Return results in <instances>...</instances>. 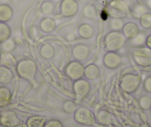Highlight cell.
Instances as JSON below:
<instances>
[{"instance_id": "3", "label": "cell", "mask_w": 151, "mask_h": 127, "mask_svg": "<svg viewBox=\"0 0 151 127\" xmlns=\"http://www.w3.org/2000/svg\"><path fill=\"white\" fill-rule=\"evenodd\" d=\"M123 34L127 39H133L139 33L138 25L134 22H127L123 26Z\"/></svg>"}, {"instance_id": "10", "label": "cell", "mask_w": 151, "mask_h": 127, "mask_svg": "<svg viewBox=\"0 0 151 127\" xmlns=\"http://www.w3.org/2000/svg\"><path fill=\"white\" fill-rule=\"evenodd\" d=\"M79 32L83 38H90L93 33V28L88 24H82L79 28Z\"/></svg>"}, {"instance_id": "8", "label": "cell", "mask_w": 151, "mask_h": 127, "mask_svg": "<svg viewBox=\"0 0 151 127\" xmlns=\"http://www.w3.org/2000/svg\"><path fill=\"white\" fill-rule=\"evenodd\" d=\"M0 62L4 66H6L8 68H11L14 66V65L16 63V61L14 57L11 56V54H8V52H5V53L1 54Z\"/></svg>"}, {"instance_id": "2", "label": "cell", "mask_w": 151, "mask_h": 127, "mask_svg": "<svg viewBox=\"0 0 151 127\" xmlns=\"http://www.w3.org/2000/svg\"><path fill=\"white\" fill-rule=\"evenodd\" d=\"M79 5L76 0H62L60 5L61 14L65 17H71L77 14Z\"/></svg>"}, {"instance_id": "17", "label": "cell", "mask_w": 151, "mask_h": 127, "mask_svg": "<svg viewBox=\"0 0 151 127\" xmlns=\"http://www.w3.org/2000/svg\"><path fill=\"white\" fill-rule=\"evenodd\" d=\"M133 13L134 15H136V17H141L143 14L146 13V8L145 6L139 4V5H135L133 10Z\"/></svg>"}, {"instance_id": "22", "label": "cell", "mask_w": 151, "mask_h": 127, "mask_svg": "<svg viewBox=\"0 0 151 127\" xmlns=\"http://www.w3.org/2000/svg\"><path fill=\"white\" fill-rule=\"evenodd\" d=\"M95 1H97V0H95Z\"/></svg>"}, {"instance_id": "11", "label": "cell", "mask_w": 151, "mask_h": 127, "mask_svg": "<svg viewBox=\"0 0 151 127\" xmlns=\"http://www.w3.org/2000/svg\"><path fill=\"white\" fill-rule=\"evenodd\" d=\"M110 25L111 29H113L114 31H119L120 30H122L124 25V21L121 18H112L110 21Z\"/></svg>"}, {"instance_id": "4", "label": "cell", "mask_w": 151, "mask_h": 127, "mask_svg": "<svg viewBox=\"0 0 151 127\" xmlns=\"http://www.w3.org/2000/svg\"><path fill=\"white\" fill-rule=\"evenodd\" d=\"M110 7L112 9L119 11L123 15L126 16L130 13V8L128 5L122 0H113L110 2Z\"/></svg>"}, {"instance_id": "6", "label": "cell", "mask_w": 151, "mask_h": 127, "mask_svg": "<svg viewBox=\"0 0 151 127\" xmlns=\"http://www.w3.org/2000/svg\"><path fill=\"white\" fill-rule=\"evenodd\" d=\"M13 72L11 68L4 65L0 66V83H8L12 80Z\"/></svg>"}, {"instance_id": "13", "label": "cell", "mask_w": 151, "mask_h": 127, "mask_svg": "<svg viewBox=\"0 0 151 127\" xmlns=\"http://www.w3.org/2000/svg\"><path fill=\"white\" fill-rule=\"evenodd\" d=\"M141 25L146 29L151 28V14L145 13L140 17Z\"/></svg>"}, {"instance_id": "15", "label": "cell", "mask_w": 151, "mask_h": 127, "mask_svg": "<svg viewBox=\"0 0 151 127\" xmlns=\"http://www.w3.org/2000/svg\"><path fill=\"white\" fill-rule=\"evenodd\" d=\"M1 46H2V50L5 52H11L14 50V47H15V42H14V40H12V39L9 38L6 41L2 42Z\"/></svg>"}, {"instance_id": "12", "label": "cell", "mask_w": 151, "mask_h": 127, "mask_svg": "<svg viewBox=\"0 0 151 127\" xmlns=\"http://www.w3.org/2000/svg\"><path fill=\"white\" fill-rule=\"evenodd\" d=\"M9 100V91L6 88H0V106H4L7 105Z\"/></svg>"}, {"instance_id": "21", "label": "cell", "mask_w": 151, "mask_h": 127, "mask_svg": "<svg viewBox=\"0 0 151 127\" xmlns=\"http://www.w3.org/2000/svg\"><path fill=\"white\" fill-rule=\"evenodd\" d=\"M0 58H1V53H0Z\"/></svg>"}, {"instance_id": "18", "label": "cell", "mask_w": 151, "mask_h": 127, "mask_svg": "<svg viewBox=\"0 0 151 127\" xmlns=\"http://www.w3.org/2000/svg\"><path fill=\"white\" fill-rule=\"evenodd\" d=\"M145 89L149 92H151V76L148 77L145 82Z\"/></svg>"}, {"instance_id": "1", "label": "cell", "mask_w": 151, "mask_h": 127, "mask_svg": "<svg viewBox=\"0 0 151 127\" xmlns=\"http://www.w3.org/2000/svg\"><path fill=\"white\" fill-rule=\"evenodd\" d=\"M133 53L134 60L139 65L142 66H148L151 65V50L147 47H142L136 49Z\"/></svg>"}, {"instance_id": "14", "label": "cell", "mask_w": 151, "mask_h": 127, "mask_svg": "<svg viewBox=\"0 0 151 127\" xmlns=\"http://www.w3.org/2000/svg\"><path fill=\"white\" fill-rule=\"evenodd\" d=\"M83 14L85 17L90 19H94L96 17V11L93 5H88L84 8Z\"/></svg>"}, {"instance_id": "9", "label": "cell", "mask_w": 151, "mask_h": 127, "mask_svg": "<svg viewBox=\"0 0 151 127\" xmlns=\"http://www.w3.org/2000/svg\"><path fill=\"white\" fill-rule=\"evenodd\" d=\"M40 28L45 32H51L56 28V23L50 18H45L40 22Z\"/></svg>"}, {"instance_id": "19", "label": "cell", "mask_w": 151, "mask_h": 127, "mask_svg": "<svg viewBox=\"0 0 151 127\" xmlns=\"http://www.w3.org/2000/svg\"><path fill=\"white\" fill-rule=\"evenodd\" d=\"M145 45H146V46L148 49L151 50V35H150V36L147 37L146 41H145Z\"/></svg>"}, {"instance_id": "16", "label": "cell", "mask_w": 151, "mask_h": 127, "mask_svg": "<svg viewBox=\"0 0 151 127\" xmlns=\"http://www.w3.org/2000/svg\"><path fill=\"white\" fill-rule=\"evenodd\" d=\"M42 11L45 14H50L53 11V5L51 2H45L42 5L41 7Z\"/></svg>"}, {"instance_id": "20", "label": "cell", "mask_w": 151, "mask_h": 127, "mask_svg": "<svg viewBox=\"0 0 151 127\" xmlns=\"http://www.w3.org/2000/svg\"><path fill=\"white\" fill-rule=\"evenodd\" d=\"M146 6L148 9L151 10V0H146Z\"/></svg>"}, {"instance_id": "7", "label": "cell", "mask_w": 151, "mask_h": 127, "mask_svg": "<svg viewBox=\"0 0 151 127\" xmlns=\"http://www.w3.org/2000/svg\"><path fill=\"white\" fill-rule=\"evenodd\" d=\"M11 30L5 22H0V43H2L11 36Z\"/></svg>"}, {"instance_id": "5", "label": "cell", "mask_w": 151, "mask_h": 127, "mask_svg": "<svg viewBox=\"0 0 151 127\" xmlns=\"http://www.w3.org/2000/svg\"><path fill=\"white\" fill-rule=\"evenodd\" d=\"M14 11L12 8L7 4H2L0 5V22H6L11 20Z\"/></svg>"}]
</instances>
